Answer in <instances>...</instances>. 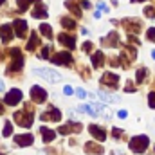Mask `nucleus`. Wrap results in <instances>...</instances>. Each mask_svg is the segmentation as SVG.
<instances>
[{
  "label": "nucleus",
  "instance_id": "1",
  "mask_svg": "<svg viewBox=\"0 0 155 155\" xmlns=\"http://www.w3.org/2000/svg\"><path fill=\"white\" fill-rule=\"evenodd\" d=\"M148 144H150V141H148V137H146V135L132 137V139H130V143H128L130 150H132V152H135V153H143V152L148 148Z\"/></svg>",
  "mask_w": 155,
  "mask_h": 155
},
{
  "label": "nucleus",
  "instance_id": "2",
  "mask_svg": "<svg viewBox=\"0 0 155 155\" xmlns=\"http://www.w3.org/2000/svg\"><path fill=\"white\" fill-rule=\"evenodd\" d=\"M33 74L41 76L45 81H49V83H56V81H60V79H61V76H60L56 71H52V69H35V71H33Z\"/></svg>",
  "mask_w": 155,
  "mask_h": 155
},
{
  "label": "nucleus",
  "instance_id": "3",
  "mask_svg": "<svg viewBox=\"0 0 155 155\" xmlns=\"http://www.w3.org/2000/svg\"><path fill=\"white\" fill-rule=\"evenodd\" d=\"M15 121L20 124V126H24V128H29L31 124H33V112L31 110H22V112H16L15 114Z\"/></svg>",
  "mask_w": 155,
  "mask_h": 155
},
{
  "label": "nucleus",
  "instance_id": "4",
  "mask_svg": "<svg viewBox=\"0 0 155 155\" xmlns=\"http://www.w3.org/2000/svg\"><path fill=\"white\" fill-rule=\"evenodd\" d=\"M11 56H13V65L7 69L9 72H15V71H20L24 67V58H22V52L20 49H11Z\"/></svg>",
  "mask_w": 155,
  "mask_h": 155
},
{
  "label": "nucleus",
  "instance_id": "5",
  "mask_svg": "<svg viewBox=\"0 0 155 155\" xmlns=\"http://www.w3.org/2000/svg\"><path fill=\"white\" fill-rule=\"evenodd\" d=\"M4 101H5V105H9V107H15L16 103H20V101H22V92H20L18 88H13V90H9V92L5 94Z\"/></svg>",
  "mask_w": 155,
  "mask_h": 155
},
{
  "label": "nucleus",
  "instance_id": "6",
  "mask_svg": "<svg viewBox=\"0 0 155 155\" xmlns=\"http://www.w3.org/2000/svg\"><path fill=\"white\" fill-rule=\"evenodd\" d=\"M52 63H56V65H71V63H72V56H71V52H67V51L58 52V54L52 58Z\"/></svg>",
  "mask_w": 155,
  "mask_h": 155
},
{
  "label": "nucleus",
  "instance_id": "7",
  "mask_svg": "<svg viewBox=\"0 0 155 155\" xmlns=\"http://www.w3.org/2000/svg\"><path fill=\"white\" fill-rule=\"evenodd\" d=\"M31 97H33V101H35V103H43V101L47 99V92H45L41 87L35 85V87L31 88Z\"/></svg>",
  "mask_w": 155,
  "mask_h": 155
},
{
  "label": "nucleus",
  "instance_id": "8",
  "mask_svg": "<svg viewBox=\"0 0 155 155\" xmlns=\"http://www.w3.org/2000/svg\"><path fill=\"white\" fill-rule=\"evenodd\" d=\"M13 27H15V35L16 36H20V38L25 36V33H27V22L25 20H15Z\"/></svg>",
  "mask_w": 155,
  "mask_h": 155
},
{
  "label": "nucleus",
  "instance_id": "9",
  "mask_svg": "<svg viewBox=\"0 0 155 155\" xmlns=\"http://www.w3.org/2000/svg\"><path fill=\"white\" fill-rule=\"evenodd\" d=\"M40 117H41V121H60L61 119V112L58 108H49L47 112H43Z\"/></svg>",
  "mask_w": 155,
  "mask_h": 155
},
{
  "label": "nucleus",
  "instance_id": "10",
  "mask_svg": "<svg viewBox=\"0 0 155 155\" xmlns=\"http://www.w3.org/2000/svg\"><path fill=\"white\" fill-rule=\"evenodd\" d=\"M117 83H119V76L114 74V72H107V74H103V78H101V85L117 87Z\"/></svg>",
  "mask_w": 155,
  "mask_h": 155
},
{
  "label": "nucleus",
  "instance_id": "11",
  "mask_svg": "<svg viewBox=\"0 0 155 155\" xmlns=\"http://www.w3.org/2000/svg\"><path fill=\"white\" fill-rule=\"evenodd\" d=\"M33 141H35V137H33L31 134H22V135H15V143H16L18 146H29V144H33Z\"/></svg>",
  "mask_w": 155,
  "mask_h": 155
},
{
  "label": "nucleus",
  "instance_id": "12",
  "mask_svg": "<svg viewBox=\"0 0 155 155\" xmlns=\"http://www.w3.org/2000/svg\"><path fill=\"white\" fill-rule=\"evenodd\" d=\"M88 132H90V134L94 135V139H97V141H105V139H107L105 130L99 128V126H96V124H90V126H88Z\"/></svg>",
  "mask_w": 155,
  "mask_h": 155
},
{
  "label": "nucleus",
  "instance_id": "13",
  "mask_svg": "<svg viewBox=\"0 0 155 155\" xmlns=\"http://www.w3.org/2000/svg\"><path fill=\"white\" fill-rule=\"evenodd\" d=\"M58 40H60V43H63L67 49H74V45H76V38H74V36H71V35H67V33L60 35Z\"/></svg>",
  "mask_w": 155,
  "mask_h": 155
},
{
  "label": "nucleus",
  "instance_id": "14",
  "mask_svg": "<svg viewBox=\"0 0 155 155\" xmlns=\"http://www.w3.org/2000/svg\"><path fill=\"white\" fill-rule=\"evenodd\" d=\"M11 29H13V25H7V24L0 27V38H2V41L7 43L9 40L13 38V31H11Z\"/></svg>",
  "mask_w": 155,
  "mask_h": 155
},
{
  "label": "nucleus",
  "instance_id": "15",
  "mask_svg": "<svg viewBox=\"0 0 155 155\" xmlns=\"http://www.w3.org/2000/svg\"><path fill=\"white\" fill-rule=\"evenodd\" d=\"M97 97L99 99H103V101H107V103H117L121 97L116 96V94H108V92H103V90H99L97 92Z\"/></svg>",
  "mask_w": 155,
  "mask_h": 155
},
{
  "label": "nucleus",
  "instance_id": "16",
  "mask_svg": "<svg viewBox=\"0 0 155 155\" xmlns=\"http://www.w3.org/2000/svg\"><path fill=\"white\" fill-rule=\"evenodd\" d=\"M94 108H96L97 116H103L107 121H108V119H112V112L108 110V107H107V105H94Z\"/></svg>",
  "mask_w": 155,
  "mask_h": 155
},
{
  "label": "nucleus",
  "instance_id": "17",
  "mask_svg": "<svg viewBox=\"0 0 155 155\" xmlns=\"http://www.w3.org/2000/svg\"><path fill=\"white\" fill-rule=\"evenodd\" d=\"M103 63H105L103 52H94V54H92V67H94V69H99Z\"/></svg>",
  "mask_w": 155,
  "mask_h": 155
},
{
  "label": "nucleus",
  "instance_id": "18",
  "mask_svg": "<svg viewBox=\"0 0 155 155\" xmlns=\"http://www.w3.org/2000/svg\"><path fill=\"white\" fill-rule=\"evenodd\" d=\"M40 134L43 135V141H45V143H51V141L54 139V135H56V132L49 130L47 126H40Z\"/></svg>",
  "mask_w": 155,
  "mask_h": 155
},
{
  "label": "nucleus",
  "instance_id": "19",
  "mask_svg": "<svg viewBox=\"0 0 155 155\" xmlns=\"http://www.w3.org/2000/svg\"><path fill=\"white\" fill-rule=\"evenodd\" d=\"M78 112H81V114H88V116H92V117L97 116L94 105H79V107H78Z\"/></svg>",
  "mask_w": 155,
  "mask_h": 155
},
{
  "label": "nucleus",
  "instance_id": "20",
  "mask_svg": "<svg viewBox=\"0 0 155 155\" xmlns=\"http://www.w3.org/2000/svg\"><path fill=\"white\" fill-rule=\"evenodd\" d=\"M85 148H87V152H88V153L103 155V148H101V146H97V144H94V143H87V144H85Z\"/></svg>",
  "mask_w": 155,
  "mask_h": 155
},
{
  "label": "nucleus",
  "instance_id": "21",
  "mask_svg": "<svg viewBox=\"0 0 155 155\" xmlns=\"http://www.w3.org/2000/svg\"><path fill=\"white\" fill-rule=\"evenodd\" d=\"M33 16H35V18H45V16H47L45 5H36V7L33 9Z\"/></svg>",
  "mask_w": 155,
  "mask_h": 155
},
{
  "label": "nucleus",
  "instance_id": "22",
  "mask_svg": "<svg viewBox=\"0 0 155 155\" xmlns=\"http://www.w3.org/2000/svg\"><path fill=\"white\" fill-rule=\"evenodd\" d=\"M40 33H41L45 38H52V29H51L49 24H41V25H40Z\"/></svg>",
  "mask_w": 155,
  "mask_h": 155
},
{
  "label": "nucleus",
  "instance_id": "23",
  "mask_svg": "<svg viewBox=\"0 0 155 155\" xmlns=\"http://www.w3.org/2000/svg\"><path fill=\"white\" fill-rule=\"evenodd\" d=\"M38 45V36L36 35H31V40L27 43V51H35V47Z\"/></svg>",
  "mask_w": 155,
  "mask_h": 155
},
{
  "label": "nucleus",
  "instance_id": "24",
  "mask_svg": "<svg viewBox=\"0 0 155 155\" xmlns=\"http://www.w3.org/2000/svg\"><path fill=\"white\" fill-rule=\"evenodd\" d=\"M61 25L67 27V29H74V27H76V22H72V20H69V18H61Z\"/></svg>",
  "mask_w": 155,
  "mask_h": 155
},
{
  "label": "nucleus",
  "instance_id": "25",
  "mask_svg": "<svg viewBox=\"0 0 155 155\" xmlns=\"http://www.w3.org/2000/svg\"><path fill=\"white\" fill-rule=\"evenodd\" d=\"M146 74H148L146 69H139V71H137V83H143L144 78H146Z\"/></svg>",
  "mask_w": 155,
  "mask_h": 155
},
{
  "label": "nucleus",
  "instance_id": "26",
  "mask_svg": "<svg viewBox=\"0 0 155 155\" xmlns=\"http://www.w3.org/2000/svg\"><path fill=\"white\" fill-rule=\"evenodd\" d=\"M13 134V124L9 123V121H5V124H4V135L7 137V135H11Z\"/></svg>",
  "mask_w": 155,
  "mask_h": 155
},
{
  "label": "nucleus",
  "instance_id": "27",
  "mask_svg": "<svg viewBox=\"0 0 155 155\" xmlns=\"http://www.w3.org/2000/svg\"><path fill=\"white\" fill-rule=\"evenodd\" d=\"M31 2H35V0H18V7H20L22 11H25V9H27V5H29Z\"/></svg>",
  "mask_w": 155,
  "mask_h": 155
},
{
  "label": "nucleus",
  "instance_id": "28",
  "mask_svg": "<svg viewBox=\"0 0 155 155\" xmlns=\"http://www.w3.org/2000/svg\"><path fill=\"white\" fill-rule=\"evenodd\" d=\"M49 52H51V45H45V47H43V51H41V54H40V56H41V58H49Z\"/></svg>",
  "mask_w": 155,
  "mask_h": 155
},
{
  "label": "nucleus",
  "instance_id": "29",
  "mask_svg": "<svg viewBox=\"0 0 155 155\" xmlns=\"http://www.w3.org/2000/svg\"><path fill=\"white\" fill-rule=\"evenodd\" d=\"M63 94H65V96H72V94H74V88H72L71 85H65V88H63Z\"/></svg>",
  "mask_w": 155,
  "mask_h": 155
},
{
  "label": "nucleus",
  "instance_id": "30",
  "mask_svg": "<svg viewBox=\"0 0 155 155\" xmlns=\"http://www.w3.org/2000/svg\"><path fill=\"white\" fill-rule=\"evenodd\" d=\"M148 103H150L152 108H155V92H150V96H148Z\"/></svg>",
  "mask_w": 155,
  "mask_h": 155
},
{
  "label": "nucleus",
  "instance_id": "31",
  "mask_svg": "<svg viewBox=\"0 0 155 155\" xmlns=\"http://www.w3.org/2000/svg\"><path fill=\"white\" fill-rule=\"evenodd\" d=\"M65 5H67V7H69V9H72V11H74V15H76V16H79V15H81V13H79V9H76V5H74V4H71V2H67V4H65Z\"/></svg>",
  "mask_w": 155,
  "mask_h": 155
},
{
  "label": "nucleus",
  "instance_id": "32",
  "mask_svg": "<svg viewBox=\"0 0 155 155\" xmlns=\"http://www.w3.org/2000/svg\"><path fill=\"white\" fill-rule=\"evenodd\" d=\"M148 40H150V41H155V27L148 29Z\"/></svg>",
  "mask_w": 155,
  "mask_h": 155
},
{
  "label": "nucleus",
  "instance_id": "33",
  "mask_svg": "<svg viewBox=\"0 0 155 155\" xmlns=\"http://www.w3.org/2000/svg\"><path fill=\"white\" fill-rule=\"evenodd\" d=\"M121 134H123V130H119V128H114V130H112V135H114L116 139H119V137H121Z\"/></svg>",
  "mask_w": 155,
  "mask_h": 155
},
{
  "label": "nucleus",
  "instance_id": "34",
  "mask_svg": "<svg viewBox=\"0 0 155 155\" xmlns=\"http://www.w3.org/2000/svg\"><path fill=\"white\" fill-rule=\"evenodd\" d=\"M76 96H78V97H81V99H83V97L87 96V92H85L83 88H78V90H76Z\"/></svg>",
  "mask_w": 155,
  "mask_h": 155
},
{
  "label": "nucleus",
  "instance_id": "35",
  "mask_svg": "<svg viewBox=\"0 0 155 155\" xmlns=\"http://www.w3.org/2000/svg\"><path fill=\"white\" fill-rule=\"evenodd\" d=\"M90 49H92V43H90V41L83 43V51H85V52H90Z\"/></svg>",
  "mask_w": 155,
  "mask_h": 155
},
{
  "label": "nucleus",
  "instance_id": "36",
  "mask_svg": "<svg viewBox=\"0 0 155 155\" xmlns=\"http://www.w3.org/2000/svg\"><path fill=\"white\" fill-rule=\"evenodd\" d=\"M97 9H101V11H108V7H107V4H97Z\"/></svg>",
  "mask_w": 155,
  "mask_h": 155
},
{
  "label": "nucleus",
  "instance_id": "37",
  "mask_svg": "<svg viewBox=\"0 0 155 155\" xmlns=\"http://www.w3.org/2000/svg\"><path fill=\"white\" fill-rule=\"evenodd\" d=\"M153 15H155V11L152 9V7H148V9H146V16H150V18H152Z\"/></svg>",
  "mask_w": 155,
  "mask_h": 155
},
{
  "label": "nucleus",
  "instance_id": "38",
  "mask_svg": "<svg viewBox=\"0 0 155 155\" xmlns=\"http://www.w3.org/2000/svg\"><path fill=\"white\" fill-rule=\"evenodd\" d=\"M81 7H85V9H88V7H90V2H87V0H83V2H81Z\"/></svg>",
  "mask_w": 155,
  "mask_h": 155
},
{
  "label": "nucleus",
  "instance_id": "39",
  "mask_svg": "<svg viewBox=\"0 0 155 155\" xmlns=\"http://www.w3.org/2000/svg\"><path fill=\"white\" fill-rule=\"evenodd\" d=\"M132 90H134V85L128 81V83H126V92H132Z\"/></svg>",
  "mask_w": 155,
  "mask_h": 155
},
{
  "label": "nucleus",
  "instance_id": "40",
  "mask_svg": "<svg viewBox=\"0 0 155 155\" xmlns=\"http://www.w3.org/2000/svg\"><path fill=\"white\" fill-rule=\"evenodd\" d=\"M117 116L121 117V119H124V117H126V112H124V110H119V114H117Z\"/></svg>",
  "mask_w": 155,
  "mask_h": 155
},
{
  "label": "nucleus",
  "instance_id": "41",
  "mask_svg": "<svg viewBox=\"0 0 155 155\" xmlns=\"http://www.w3.org/2000/svg\"><path fill=\"white\" fill-rule=\"evenodd\" d=\"M2 90H4V81L0 79V92H2Z\"/></svg>",
  "mask_w": 155,
  "mask_h": 155
},
{
  "label": "nucleus",
  "instance_id": "42",
  "mask_svg": "<svg viewBox=\"0 0 155 155\" xmlns=\"http://www.w3.org/2000/svg\"><path fill=\"white\" fill-rule=\"evenodd\" d=\"M2 114H4V107L0 105V116H2Z\"/></svg>",
  "mask_w": 155,
  "mask_h": 155
},
{
  "label": "nucleus",
  "instance_id": "43",
  "mask_svg": "<svg viewBox=\"0 0 155 155\" xmlns=\"http://www.w3.org/2000/svg\"><path fill=\"white\" fill-rule=\"evenodd\" d=\"M4 2H5V0H0V5H2V4H4Z\"/></svg>",
  "mask_w": 155,
  "mask_h": 155
},
{
  "label": "nucleus",
  "instance_id": "44",
  "mask_svg": "<svg viewBox=\"0 0 155 155\" xmlns=\"http://www.w3.org/2000/svg\"><path fill=\"white\" fill-rule=\"evenodd\" d=\"M152 56H153V58H155V51H153V52H152Z\"/></svg>",
  "mask_w": 155,
  "mask_h": 155
},
{
  "label": "nucleus",
  "instance_id": "45",
  "mask_svg": "<svg viewBox=\"0 0 155 155\" xmlns=\"http://www.w3.org/2000/svg\"><path fill=\"white\" fill-rule=\"evenodd\" d=\"M132 2H137V0H132ZM141 2H143V0H141Z\"/></svg>",
  "mask_w": 155,
  "mask_h": 155
}]
</instances>
